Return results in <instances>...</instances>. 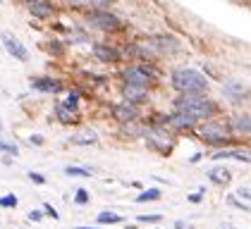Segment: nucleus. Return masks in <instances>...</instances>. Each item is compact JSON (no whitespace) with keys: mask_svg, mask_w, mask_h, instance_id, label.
I'll return each instance as SVG.
<instances>
[{"mask_svg":"<svg viewBox=\"0 0 251 229\" xmlns=\"http://www.w3.org/2000/svg\"><path fill=\"white\" fill-rule=\"evenodd\" d=\"M55 119L62 122V124H75V122H79L77 113H75V110H70V108H65L62 103H55Z\"/></svg>","mask_w":251,"mask_h":229,"instance_id":"18","label":"nucleus"},{"mask_svg":"<svg viewBox=\"0 0 251 229\" xmlns=\"http://www.w3.org/2000/svg\"><path fill=\"white\" fill-rule=\"evenodd\" d=\"M163 220V215H139V222H160Z\"/></svg>","mask_w":251,"mask_h":229,"instance_id":"28","label":"nucleus"},{"mask_svg":"<svg viewBox=\"0 0 251 229\" xmlns=\"http://www.w3.org/2000/svg\"><path fill=\"white\" fill-rule=\"evenodd\" d=\"M77 229H96V227H77Z\"/></svg>","mask_w":251,"mask_h":229,"instance_id":"40","label":"nucleus"},{"mask_svg":"<svg viewBox=\"0 0 251 229\" xmlns=\"http://www.w3.org/2000/svg\"><path fill=\"white\" fill-rule=\"evenodd\" d=\"M29 143H31V146H43V136H41V134H31V136H29Z\"/></svg>","mask_w":251,"mask_h":229,"instance_id":"32","label":"nucleus"},{"mask_svg":"<svg viewBox=\"0 0 251 229\" xmlns=\"http://www.w3.org/2000/svg\"><path fill=\"white\" fill-rule=\"evenodd\" d=\"M220 229H232V227H230V225H223V227H220Z\"/></svg>","mask_w":251,"mask_h":229,"instance_id":"39","label":"nucleus"},{"mask_svg":"<svg viewBox=\"0 0 251 229\" xmlns=\"http://www.w3.org/2000/svg\"><path fill=\"white\" fill-rule=\"evenodd\" d=\"M41 217H43V212H41V210H31V212H29V220H31V222H39Z\"/></svg>","mask_w":251,"mask_h":229,"instance_id":"34","label":"nucleus"},{"mask_svg":"<svg viewBox=\"0 0 251 229\" xmlns=\"http://www.w3.org/2000/svg\"><path fill=\"white\" fill-rule=\"evenodd\" d=\"M26 10L34 19H53V15H55V5L50 0H34L26 5Z\"/></svg>","mask_w":251,"mask_h":229,"instance_id":"13","label":"nucleus"},{"mask_svg":"<svg viewBox=\"0 0 251 229\" xmlns=\"http://www.w3.org/2000/svg\"><path fill=\"white\" fill-rule=\"evenodd\" d=\"M17 2H22V5H29V2H34V0H17Z\"/></svg>","mask_w":251,"mask_h":229,"instance_id":"38","label":"nucleus"},{"mask_svg":"<svg viewBox=\"0 0 251 229\" xmlns=\"http://www.w3.org/2000/svg\"><path fill=\"white\" fill-rule=\"evenodd\" d=\"M70 143H75V146H94V143H98V134L91 132V129L72 134V136H70Z\"/></svg>","mask_w":251,"mask_h":229,"instance_id":"17","label":"nucleus"},{"mask_svg":"<svg viewBox=\"0 0 251 229\" xmlns=\"http://www.w3.org/2000/svg\"><path fill=\"white\" fill-rule=\"evenodd\" d=\"M89 198H91V196H89L86 189H77V193H75V203H77V206H86Z\"/></svg>","mask_w":251,"mask_h":229,"instance_id":"27","label":"nucleus"},{"mask_svg":"<svg viewBox=\"0 0 251 229\" xmlns=\"http://www.w3.org/2000/svg\"><path fill=\"white\" fill-rule=\"evenodd\" d=\"M170 84L182 95H201L208 91V76L194 67H177L170 74Z\"/></svg>","mask_w":251,"mask_h":229,"instance_id":"2","label":"nucleus"},{"mask_svg":"<svg viewBox=\"0 0 251 229\" xmlns=\"http://www.w3.org/2000/svg\"><path fill=\"white\" fill-rule=\"evenodd\" d=\"M0 41H2V48L7 50V55H12L17 62H26L29 60V50H26V46L22 43L20 38H15L12 34H2Z\"/></svg>","mask_w":251,"mask_h":229,"instance_id":"10","label":"nucleus"},{"mask_svg":"<svg viewBox=\"0 0 251 229\" xmlns=\"http://www.w3.org/2000/svg\"><path fill=\"white\" fill-rule=\"evenodd\" d=\"M227 124H230L232 134H244V136H249L251 134V114L249 113L232 114V119L227 122Z\"/></svg>","mask_w":251,"mask_h":229,"instance_id":"14","label":"nucleus"},{"mask_svg":"<svg viewBox=\"0 0 251 229\" xmlns=\"http://www.w3.org/2000/svg\"><path fill=\"white\" fill-rule=\"evenodd\" d=\"M31 89L41 91V93H50L55 95L62 91V81L53 79V76H31Z\"/></svg>","mask_w":251,"mask_h":229,"instance_id":"11","label":"nucleus"},{"mask_svg":"<svg viewBox=\"0 0 251 229\" xmlns=\"http://www.w3.org/2000/svg\"><path fill=\"white\" fill-rule=\"evenodd\" d=\"M65 174H67V177H91L94 172L89 170V167H79V165H67V167H65Z\"/></svg>","mask_w":251,"mask_h":229,"instance_id":"23","label":"nucleus"},{"mask_svg":"<svg viewBox=\"0 0 251 229\" xmlns=\"http://www.w3.org/2000/svg\"><path fill=\"white\" fill-rule=\"evenodd\" d=\"M173 108L179 113H187L189 117H194L196 122H206L213 119L218 114V103L211 100L206 93L201 95H182L177 93V98L173 100Z\"/></svg>","mask_w":251,"mask_h":229,"instance_id":"1","label":"nucleus"},{"mask_svg":"<svg viewBox=\"0 0 251 229\" xmlns=\"http://www.w3.org/2000/svg\"><path fill=\"white\" fill-rule=\"evenodd\" d=\"M208 179H211L213 184H218V186H225L232 179V174L227 167H213V170L208 172Z\"/></svg>","mask_w":251,"mask_h":229,"instance_id":"19","label":"nucleus"},{"mask_svg":"<svg viewBox=\"0 0 251 229\" xmlns=\"http://www.w3.org/2000/svg\"><path fill=\"white\" fill-rule=\"evenodd\" d=\"M43 212H46L48 217H53V220H58V217H60V215H58V210L53 208L50 203H46V206H43Z\"/></svg>","mask_w":251,"mask_h":229,"instance_id":"29","label":"nucleus"},{"mask_svg":"<svg viewBox=\"0 0 251 229\" xmlns=\"http://www.w3.org/2000/svg\"><path fill=\"white\" fill-rule=\"evenodd\" d=\"M60 43H62V41H53V46H50V53H53V55H62V53H65V48H62Z\"/></svg>","mask_w":251,"mask_h":229,"instance_id":"31","label":"nucleus"},{"mask_svg":"<svg viewBox=\"0 0 251 229\" xmlns=\"http://www.w3.org/2000/svg\"><path fill=\"white\" fill-rule=\"evenodd\" d=\"M165 127H173V129H179V132H189L196 127V119L189 117L187 113H179V110H175L173 114H165Z\"/></svg>","mask_w":251,"mask_h":229,"instance_id":"12","label":"nucleus"},{"mask_svg":"<svg viewBox=\"0 0 251 229\" xmlns=\"http://www.w3.org/2000/svg\"><path fill=\"white\" fill-rule=\"evenodd\" d=\"M0 153H5V155H20V146L17 143H12V141H5V138H0Z\"/></svg>","mask_w":251,"mask_h":229,"instance_id":"25","label":"nucleus"},{"mask_svg":"<svg viewBox=\"0 0 251 229\" xmlns=\"http://www.w3.org/2000/svg\"><path fill=\"white\" fill-rule=\"evenodd\" d=\"M213 160H239V162H249L251 155L242 148H220L213 153Z\"/></svg>","mask_w":251,"mask_h":229,"instance_id":"15","label":"nucleus"},{"mask_svg":"<svg viewBox=\"0 0 251 229\" xmlns=\"http://www.w3.org/2000/svg\"><path fill=\"white\" fill-rule=\"evenodd\" d=\"M203 193H206V189H199V191H196V193H192V196H189V201H192V203H201V198H203Z\"/></svg>","mask_w":251,"mask_h":229,"instance_id":"33","label":"nucleus"},{"mask_svg":"<svg viewBox=\"0 0 251 229\" xmlns=\"http://www.w3.org/2000/svg\"><path fill=\"white\" fill-rule=\"evenodd\" d=\"M110 114L115 117V122L120 124H129V122H141V108L139 105H132V103H115L110 108Z\"/></svg>","mask_w":251,"mask_h":229,"instance_id":"7","label":"nucleus"},{"mask_svg":"<svg viewBox=\"0 0 251 229\" xmlns=\"http://www.w3.org/2000/svg\"><path fill=\"white\" fill-rule=\"evenodd\" d=\"M237 196H242V198H251V191L249 189H239L237 191Z\"/></svg>","mask_w":251,"mask_h":229,"instance_id":"37","label":"nucleus"},{"mask_svg":"<svg viewBox=\"0 0 251 229\" xmlns=\"http://www.w3.org/2000/svg\"><path fill=\"white\" fill-rule=\"evenodd\" d=\"M122 84H134V86H149L151 89V84H153L155 79H158V72H155V67L149 62H139V65H129V67H125L122 69Z\"/></svg>","mask_w":251,"mask_h":229,"instance_id":"4","label":"nucleus"},{"mask_svg":"<svg viewBox=\"0 0 251 229\" xmlns=\"http://www.w3.org/2000/svg\"><path fill=\"white\" fill-rule=\"evenodd\" d=\"M223 93L227 95L232 103H242L244 95H247V86L242 81H225L223 84Z\"/></svg>","mask_w":251,"mask_h":229,"instance_id":"16","label":"nucleus"},{"mask_svg":"<svg viewBox=\"0 0 251 229\" xmlns=\"http://www.w3.org/2000/svg\"><path fill=\"white\" fill-rule=\"evenodd\" d=\"M0 132H2V122H0Z\"/></svg>","mask_w":251,"mask_h":229,"instance_id":"41","label":"nucleus"},{"mask_svg":"<svg viewBox=\"0 0 251 229\" xmlns=\"http://www.w3.org/2000/svg\"><path fill=\"white\" fill-rule=\"evenodd\" d=\"M230 203H232V206H237V208H242V210H251L249 206H244V203H242V201H237V198H234V196H232V198H230Z\"/></svg>","mask_w":251,"mask_h":229,"instance_id":"35","label":"nucleus"},{"mask_svg":"<svg viewBox=\"0 0 251 229\" xmlns=\"http://www.w3.org/2000/svg\"><path fill=\"white\" fill-rule=\"evenodd\" d=\"M175 229H192V227H189V222H184V220H177V222H175Z\"/></svg>","mask_w":251,"mask_h":229,"instance_id":"36","label":"nucleus"},{"mask_svg":"<svg viewBox=\"0 0 251 229\" xmlns=\"http://www.w3.org/2000/svg\"><path fill=\"white\" fill-rule=\"evenodd\" d=\"M79 100H81V95H79V91H70V93L65 95V100H62V105L77 113V110H79Z\"/></svg>","mask_w":251,"mask_h":229,"instance_id":"21","label":"nucleus"},{"mask_svg":"<svg viewBox=\"0 0 251 229\" xmlns=\"http://www.w3.org/2000/svg\"><path fill=\"white\" fill-rule=\"evenodd\" d=\"M91 53H94V57H96L98 62H105V65H120L122 62V53L117 50L115 46H110V43L96 41L91 46Z\"/></svg>","mask_w":251,"mask_h":229,"instance_id":"9","label":"nucleus"},{"mask_svg":"<svg viewBox=\"0 0 251 229\" xmlns=\"http://www.w3.org/2000/svg\"><path fill=\"white\" fill-rule=\"evenodd\" d=\"M144 138L153 151L168 153L173 148V136L168 134V127H163V124H151L149 129H144Z\"/></svg>","mask_w":251,"mask_h":229,"instance_id":"6","label":"nucleus"},{"mask_svg":"<svg viewBox=\"0 0 251 229\" xmlns=\"http://www.w3.org/2000/svg\"><path fill=\"white\" fill-rule=\"evenodd\" d=\"M98 220V225H117V222H122V215H117V212H100L96 217Z\"/></svg>","mask_w":251,"mask_h":229,"instance_id":"20","label":"nucleus"},{"mask_svg":"<svg viewBox=\"0 0 251 229\" xmlns=\"http://www.w3.org/2000/svg\"><path fill=\"white\" fill-rule=\"evenodd\" d=\"M17 203H20V201H17L15 193H7V196L0 198V208H17Z\"/></svg>","mask_w":251,"mask_h":229,"instance_id":"26","label":"nucleus"},{"mask_svg":"<svg viewBox=\"0 0 251 229\" xmlns=\"http://www.w3.org/2000/svg\"><path fill=\"white\" fill-rule=\"evenodd\" d=\"M0 2H2V0H0Z\"/></svg>","mask_w":251,"mask_h":229,"instance_id":"42","label":"nucleus"},{"mask_svg":"<svg viewBox=\"0 0 251 229\" xmlns=\"http://www.w3.org/2000/svg\"><path fill=\"white\" fill-rule=\"evenodd\" d=\"M120 95L125 103H132V105H144L151 95L149 86H134V84H122L120 86Z\"/></svg>","mask_w":251,"mask_h":229,"instance_id":"8","label":"nucleus"},{"mask_svg":"<svg viewBox=\"0 0 251 229\" xmlns=\"http://www.w3.org/2000/svg\"><path fill=\"white\" fill-rule=\"evenodd\" d=\"M84 5H89L91 10H110L117 0H81Z\"/></svg>","mask_w":251,"mask_h":229,"instance_id":"22","label":"nucleus"},{"mask_svg":"<svg viewBox=\"0 0 251 229\" xmlns=\"http://www.w3.org/2000/svg\"><path fill=\"white\" fill-rule=\"evenodd\" d=\"M158 198H160V189H149L136 196V203H149V201H158Z\"/></svg>","mask_w":251,"mask_h":229,"instance_id":"24","label":"nucleus"},{"mask_svg":"<svg viewBox=\"0 0 251 229\" xmlns=\"http://www.w3.org/2000/svg\"><path fill=\"white\" fill-rule=\"evenodd\" d=\"M29 179H31L34 184H46V177L39 174V172H29Z\"/></svg>","mask_w":251,"mask_h":229,"instance_id":"30","label":"nucleus"},{"mask_svg":"<svg viewBox=\"0 0 251 229\" xmlns=\"http://www.w3.org/2000/svg\"><path fill=\"white\" fill-rule=\"evenodd\" d=\"M86 24H89L91 29L108 31V34H115V31H122V29H125V22L117 17L115 12H110V10H89V12H86Z\"/></svg>","mask_w":251,"mask_h":229,"instance_id":"5","label":"nucleus"},{"mask_svg":"<svg viewBox=\"0 0 251 229\" xmlns=\"http://www.w3.org/2000/svg\"><path fill=\"white\" fill-rule=\"evenodd\" d=\"M199 138L208 146H215V148H223L227 146L232 138V129L227 122H220V119H206L199 129Z\"/></svg>","mask_w":251,"mask_h":229,"instance_id":"3","label":"nucleus"}]
</instances>
